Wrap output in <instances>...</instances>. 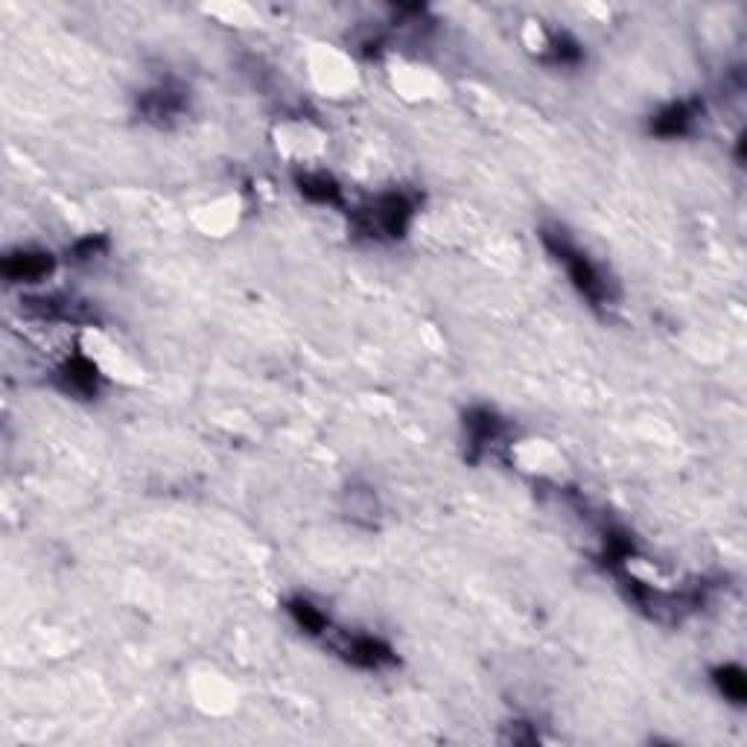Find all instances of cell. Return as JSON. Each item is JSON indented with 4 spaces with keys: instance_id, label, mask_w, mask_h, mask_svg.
<instances>
[{
    "instance_id": "6da1fadb",
    "label": "cell",
    "mask_w": 747,
    "mask_h": 747,
    "mask_svg": "<svg viewBox=\"0 0 747 747\" xmlns=\"http://www.w3.org/2000/svg\"><path fill=\"white\" fill-rule=\"evenodd\" d=\"M543 243H546V249L552 251V254L567 266L570 281L575 284V289H578L593 307H602V304L610 301V289H607L605 275L593 266V260H590L587 254H581V251L575 249L564 234H558V231H543Z\"/></svg>"
},
{
    "instance_id": "7a4b0ae2",
    "label": "cell",
    "mask_w": 747,
    "mask_h": 747,
    "mask_svg": "<svg viewBox=\"0 0 747 747\" xmlns=\"http://www.w3.org/2000/svg\"><path fill=\"white\" fill-rule=\"evenodd\" d=\"M412 214H415V205L409 196L389 193L359 214V228L371 237H403Z\"/></svg>"
},
{
    "instance_id": "3957f363",
    "label": "cell",
    "mask_w": 747,
    "mask_h": 747,
    "mask_svg": "<svg viewBox=\"0 0 747 747\" xmlns=\"http://www.w3.org/2000/svg\"><path fill=\"white\" fill-rule=\"evenodd\" d=\"M53 272V257L44 251H18L3 260V275L12 284H36Z\"/></svg>"
},
{
    "instance_id": "277c9868",
    "label": "cell",
    "mask_w": 747,
    "mask_h": 747,
    "mask_svg": "<svg viewBox=\"0 0 747 747\" xmlns=\"http://www.w3.org/2000/svg\"><path fill=\"white\" fill-rule=\"evenodd\" d=\"M339 651L354 666H362V669H383V666L394 663L392 648L383 640H374V637H348L339 645Z\"/></svg>"
},
{
    "instance_id": "5b68a950",
    "label": "cell",
    "mask_w": 747,
    "mask_h": 747,
    "mask_svg": "<svg viewBox=\"0 0 747 747\" xmlns=\"http://www.w3.org/2000/svg\"><path fill=\"white\" fill-rule=\"evenodd\" d=\"M59 383L68 394L76 397H94L100 389V374L97 368L85 359V356H71L62 368H59Z\"/></svg>"
},
{
    "instance_id": "8992f818",
    "label": "cell",
    "mask_w": 747,
    "mask_h": 747,
    "mask_svg": "<svg viewBox=\"0 0 747 747\" xmlns=\"http://www.w3.org/2000/svg\"><path fill=\"white\" fill-rule=\"evenodd\" d=\"M698 117V103H689V100H680V103H672L663 111L654 114L651 120V132L660 135V138H680L692 129Z\"/></svg>"
},
{
    "instance_id": "52a82bcc",
    "label": "cell",
    "mask_w": 747,
    "mask_h": 747,
    "mask_svg": "<svg viewBox=\"0 0 747 747\" xmlns=\"http://www.w3.org/2000/svg\"><path fill=\"white\" fill-rule=\"evenodd\" d=\"M141 108L149 120L167 123V120H173V117H178L184 111V94L178 88H173V85H161V88H155V91H149L143 97Z\"/></svg>"
},
{
    "instance_id": "ba28073f",
    "label": "cell",
    "mask_w": 747,
    "mask_h": 747,
    "mask_svg": "<svg viewBox=\"0 0 747 747\" xmlns=\"http://www.w3.org/2000/svg\"><path fill=\"white\" fill-rule=\"evenodd\" d=\"M464 429H467V444L476 447V450H482L491 441H497L499 432H502V421H499L494 412H488V409H473L464 418Z\"/></svg>"
},
{
    "instance_id": "9c48e42d",
    "label": "cell",
    "mask_w": 747,
    "mask_h": 747,
    "mask_svg": "<svg viewBox=\"0 0 747 747\" xmlns=\"http://www.w3.org/2000/svg\"><path fill=\"white\" fill-rule=\"evenodd\" d=\"M298 187L307 199L313 202H321V205H339L342 199V187L324 173H316V176H301L298 178Z\"/></svg>"
},
{
    "instance_id": "30bf717a",
    "label": "cell",
    "mask_w": 747,
    "mask_h": 747,
    "mask_svg": "<svg viewBox=\"0 0 747 747\" xmlns=\"http://www.w3.org/2000/svg\"><path fill=\"white\" fill-rule=\"evenodd\" d=\"M286 610H289V616L307 631V634H324L327 631V616L321 613L319 607H313L310 602H304V599H292L289 605H286Z\"/></svg>"
},
{
    "instance_id": "8fae6325",
    "label": "cell",
    "mask_w": 747,
    "mask_h": 747,
    "mask_svg": "<svg viewBox=\"0 0 747 747\" xmlns=\"http://www.w3.org/2000/svg\"><path fill=\"white\" fill-rule=\"evenodd\" d=\"M715 683L721 689L724 698H730L733 704H745L747 698V677L739 666H724L715 672Z\"/></svg>"
},
{
    "instance_id": "7c38bea8",
    "label": "cell",
    "mask_w": 747,
    "mask_h": 747,
    "mask_svg": "<svg viewBox=\"0 0 747 747\" xmlns=\"http://www.w3.org/2000/svg\"><path fill=\"white\" fill-rule=\"evenodd\" d=\"M549 59L555 65H575V62H581V47L567 36L555 38L552 47H549Z\"/></svg>"
}]
</instances>
